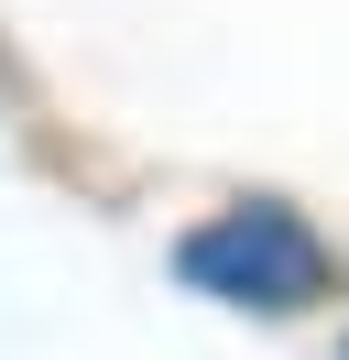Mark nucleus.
I'll return each instance as SVG.
<instances>
[{
	"instance_id": "obj_1",
	"label": "nucleus",
	"mask_w": 349,
	"mask_h": 360,
	"mask_svg": "<svg viewBox=\"0 0 349 360\" xmlns=\"http://www.w3.org/2000/svg\"><path fill=\"white\" fill-rule=\"evenodd\" d=\"M174 273H186L196 295H218V306H262V316H295V306H317V284H327V251H317V229H305L295 207L251 197V207H229V219L186 229Z\"/></svg>"
}]
</instances>
